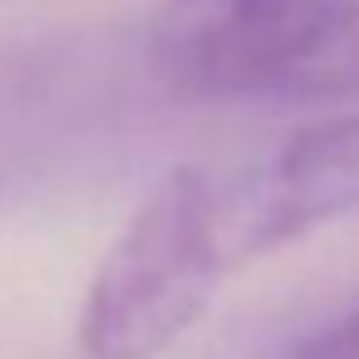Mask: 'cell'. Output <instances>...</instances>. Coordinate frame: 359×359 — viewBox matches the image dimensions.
Here are the masks:
<instances>
[{
    "label": "cell",
    "instance_id": "cell-1",
    "mask_svg": "<svg viewBox=\"0 0 359 359\" xmlns=\"http://www.w3.org/2000/svg\"><path fill=\"white\" fill-rule=\"evenodd\" d=\"M152 55L203 102H355L359 0H161Z\"/></svg>",
    "mask_w": 359,
    "mask_h": 359
},
{
    "label": "cell",
    "instance_id": "cell-2",
    "mask_svg": "<svg viewBox=\"0 0 359 359\" xmlns=\"http://www.w3.org/2000/svg\"><path fill=\"white\" fill-rule=\"evenodd\" d=\"M222 184L175 166L125 222L79 313L88 359H157L203 318L231 272Z\"/></svg>",
    "mask_w": 359,
    "mask_h": 359
},
{
    "label": "cell",
    "instance_id": "cell-3",
    "mask_svg": "<svg viewBox=\"0 0 359 359\" xmlns=\"http://www.w3.org/2000/svg\"><path fill=\"white\" fill-rule=\"evenodd\" d=\"M231 263L359 212V116L323 120L281 143L263 170L222 189Z\"/></svg>",
    "mask_w": 359,
    "mask_h": 359
},
{
    "label": "cell",
    "instance_id": "cell-4",
    "mask_svg": "<svg viewBox=\"0 0 359 359\" xmlns=\"http://www.w3.org/2000/svg\"><path fill=\"white\" fill-rule=\"evenodd\" d=\"M281 359H359V295H350L346 304L309 323L281 350Z\"/></svg>",
    "mask_w": 359,
    "mask_h": 359
}]
</instances>
